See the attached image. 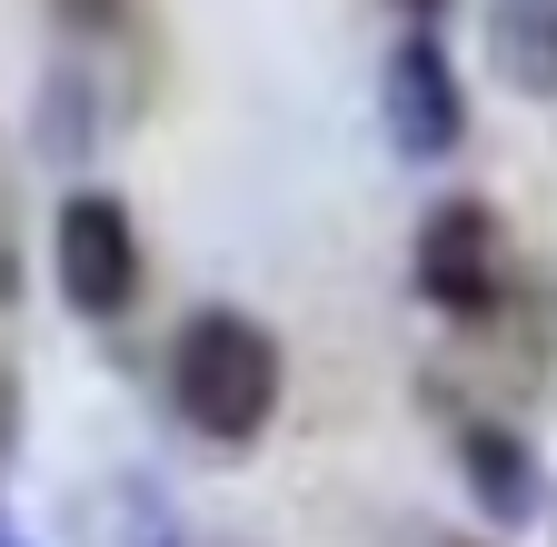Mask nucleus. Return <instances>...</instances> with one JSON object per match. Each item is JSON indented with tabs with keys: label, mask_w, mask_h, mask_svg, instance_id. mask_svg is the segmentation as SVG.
<instances>
[{
	"label": "nucleus",
	"mask_w": 557,
	"mask_h": 547,
	"mask_svg": "<svg viewBox=\"0 0 557 547\" xmlns=\"http://www.w3.org/2000/svg\"><path fill=\"white\" fill-rule=\"evenodd\" d=\"M278 398H289V359H278L269 319L249 309H189L170 338V408L209 438V448H249Z\"/></svg>",
	"instance_id": "1"
},
{
	"label": "nucleus",
	"mask_w": 557,
	"mask_h": 547,
	"mask_svg": "<svg viewBox=\"0 0 557 547\" xmlns=\"http://www.w3.org/2000/svg\"><path fill=\"white\" fill-rule=\"evenodd\" d=\"M50 289L70 319H129L139 299V220L110 189H70L50 210Z\"/></svg>",
	"instance_id": "2"
},
{
	"label": "nucleus",
	"mask_w": 557,
	"mask_h": 547,
	"mask_svg": "<svg viewBox=\"0 0 557 547\" xmlns=\"http://www.w3.org/2000/svg\"><path fill=\"white\" fill-rule=\"evenodd\" d=\"M379 129H388L398 160H458V140H468V90H458V60H448L438 21L398 30L388 71H379Z\"/></svg>",
	"instance_id": "3"
},
{
	"label": "nucleus",
	"mask_w": 557,
	"mask_h": 547,
	"mask_svg": "<svg viewBox=\"0 0 557 547\" xmlns=\"http://www.w3.org/2000/svg\"><path fill=\"white\" fill-rule=\"evenodd\" d=\"M498 269H508V220L487 210L478 189L429 199V220H418V259H408L418 299L448 309V319H478L487 299H498Z\"/></svg>",
	"instance_id": "4"
},
{
	"label": "nucleus",
	"mask_w": 557,
	"mask_h": 547,
	"mask_svg": "<svg viewBox=\"0 0 557 547\" xmlns=\"http://www.w3.org/2000/svg\"><path fill=\"white\" fill-rule=\"evenodd\" d=\"M70 527H81V547H189L180 498L160 488L150 468H110V477H90L81 508H70Z\"/></svg>",
	"instance_id": "5"
},
{
	"label": "nucleus",
	"mask_w": 557,
	"mask_h": 547,
	"mask_svg": "<svg viewBox=\"0 0 557 547\" xmlns=\"http://www.w3.org/2000/svg\"><path fill=\"white\" fill-rule=\"evenodd\" d=\"M458 477H468V498L498 518V527H528V518H537V488H547L537 448H528L518 428H498V419L458 428Z\"/></svg>",
	"instance_id": "6"
},
{
	"label": "nucleus",
	"mask_w": 557,
	"mask_h": 547,
	"mask_svg": "<svg viewBox=\"0 0 557 547\" xmlns=\"http://www.w3.org/2000/svg\"><path fill=\"white\" fill-rule=\"evenodd\" d=\"M487 71L518 100H557V0H487Z\"/></svg>",
	"instance_id": "7"
},
{
	"label": "nucleus",
	"mask_w": 557,
	"mask_h": 547,
	"mask_svg": "<svg viewBox=\"0 0 557 547\" xmlns=\"http://www.w3.org/2000/svg\"><path fill=\"white\" fill-rule=\"evenodd\" d=\"M30 140H40V160L50 170H81L90 150H100V90H90V71H60L40 80V120H30Z\"/></svg>",
	"instance_id": "8"
},
{
	"label": "nucleus",
	"mask_w": 557,
	"mask_h": 547,
	"mask_svg": "<svg viewBox=\"0 0 557 547\" xmlns=\"http://www.w3.org/2000/svg\"><path fill=\"white\" fill-rule=\"evenodd\" d=\"M398 11H408V21H438V11H448V0H398Z\"/></svg>",
	"instance_id": "9"
},
{
	"label": "nucleus",
	"mask_w": 557,
	"mask_h": 547,
	"mask_svg": "<svg viewBox=\"0 0 557 547\" xmlns=\"http://www.w3.org/2000/svg\"><path fill=\"white\" fill-rule=\"evenodd\" d=\"M0 547H30V537H21V527H0Z\"/></svg>",
	"instance_id": "10"
}]
</instances>
